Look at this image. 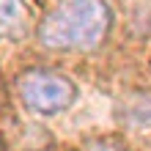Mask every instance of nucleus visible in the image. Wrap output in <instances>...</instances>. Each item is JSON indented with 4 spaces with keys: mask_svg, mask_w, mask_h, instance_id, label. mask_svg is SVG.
I'll return each mask as SVG.
<instances>
[{
    "mask_svg": "<svg viewBox=\"0 0 151 151\" xmlns=\"http://www.w3.org/2000/svg\"><path fill=\"white\" fill-rule=\"evenodd\" d=\"M113 14L104 0H60L39 22L41 47L58 52H88L104 41Z\"/></svg>",
    "mask_w": 151,
    "mask_h": 151,
    "instance_id": "f257e3e1",
    "label": "nucleus"
},
{
    "mask_svg": "<svg viewBox=\"0 0 151 151\" xmlns=\"http://www.w3.org/2000/svg\"><path fill=\"white\" fill-rule=\"evenodd\" d=\"M19 93L33 113L55 115V113H63L74 102L77 88L69 77L58 74V72L33 69V72H25L19 77Z\"/></svg>",
    "mask_w": 151,
    "mask_h": 151,
    "instance_id": "f03ea898",
    "label": "nucleus"
},
{
    "mask_svg": "<svg viewBox=\"0 0 151 151\" xmlns=\"http://www.w3.org/2000/svg\"><path fill=\"white\" fill-rule=\"evenodd\" d=\"M28 8L22 0H0V39H11L22 30Z\"/></svg>",
    "mask_w": 151,
    "mask_h": 151,
    "instance_id": "7ed1b4c3",
    "label": "nucleus"
},
{
    "mask_svg": "<svg viewBox=\"0 0 151 151\" xmlns=\"http://www.w3.org/2000/svg\"><path fill=\"white\" fill-rule=\"evenodd\" d=\"M132 121H137V124H146V127H151V102H148V104H140L137 110H132Z\"/></svg>",
    "mask_w": 151,
    "mask_h": 151,
    "instance_id": "20e7f679",
    "label": "nucleus"
}]
</instances>
